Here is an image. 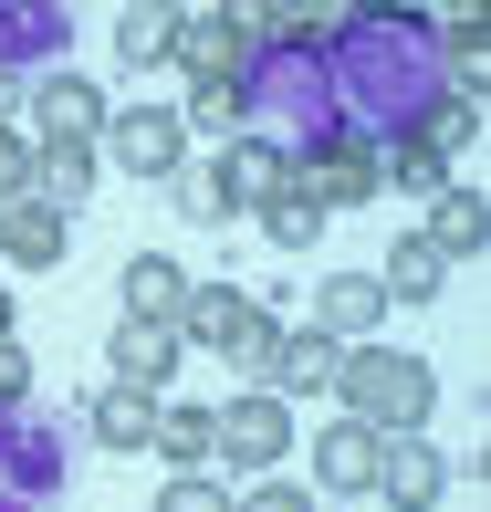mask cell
<instances>
[{
    "label": "cell",
    "instance_id": "1",
    "mask_svg": "<svg viewBox=\"0 0 491 512\" xmlns=\"http://www.w3.org/2000/svg\"><path fill=\"white\" fill-rule=\"evenodd\" d=\"M335 398L345 418H366V429H429V366L408 356V345H345V366H335Z\"/></svg>",
    "mask_w": 491,
    "mask_h": 512
},
{
    "label": "cell",
    "instance_id": "2",
    "mask_svg": "<svg viewBox=\"0 0 491 512\" xmlns=\"http://www.w3.org/2000/svg\"><path fill=\"white\" fill-rule=\"evenodd\" d=\"M283 450H293V408L272 398V387H251V398L220 408V460H230V471L272 481V460H283Z\"/></svg>",
    "mask_w": 491,
    "mask_h": 512
},
{
    "label": "cell",
    "instance_id": "3",
    "mask_svg": "<svg viewBox=\"0 0 491 512\" xmlns=\"http://www.w3.org/2000/svg\"><path fill=\"white\" fill-rule=\"evenodd\" d=\"M293 189L314 199V209H356V199H377V147H366V136H324L314 157H293Z\"/></svg>",
    "mask_w": 491,
    "mask_h": 512
},
{
    "label": "cell",
    "instance_id": "4",
    "mask_svg": "<svg viewBox=\"0 0 491 512\" xmlns=\"http://www.w3.org/2000/svg\"><path fill=\"white\" fill-rule=\"evenodd\" d=\"M105 147H115V168L168 178L178 147H189V126H178V105H126V115H105Z\"/></svg>",
    "mask_w": 491,
    "mask_h": 512
},
{
    "label": "cell",
    "instance_id": "5",
    "mask_svg": "<svg viewBox=\"0 0 491 512\" xmlns=\"http://www.w3.org/2000/svg\"><path fill=\"white\" fill-rule=\"evenodd\" d=\"M377 492L397 512H429L439 492H450V460L429 450V429H387V450H377Z\"/></svg>",
    "mask_w": 491,
    "mask_h": 512
},
{
    "label": "cell",
    "instance_id": "6",
    "mask_svg": "<svg viewBox=\"0 0 491 512\" xmlns=\"http://www.w3.org/2000/svg\"><path fill=\"white\" fill-rule=\"evenodd\" d=\"M32 126H42V147H95V136H105V95L84 74H42Z\"/></svg>",
    "mask_w": 491,
    "mask_h": 512
},
{
    "label": "cell",
    "instance_id": "7",
    "mask_svg": "<svg viewBox=\"0 0 491 512\" xmlns=\"http://www.w3.org/2000/svg\"><path fill=\"white\" fill-rule=\"evenodd\" d=\"M178 63H189L199 84H241V63H251V32L230 11H178Z\"/></svg>",
    "mask_w": 491,
    "mask_h": 512
},
{
    "label": "cell",
    "instance_id": "8",
    "mask_svg": "<svg viewBox=\"0 0 491 512\" xmlns=\"http://www.w3.org/2000/svg\"><path fill=\"white\" fill-rule=\"evenodd\" d=\"M251 293L241 283H189V314H178V335L189 345H209V356H241V335H251Z\"/></svg>",
    "mask_w": 491,
    "mask_h": 512
},
{
    "label": "cell",
    "instance_id": "9",
    "mask_svg": "<svg viewBox=\"0 0 491 512\" xmlns=\"http://www.w3.org/2000/svg\"><path fill=\"white\" fill-rule=\"evenodd\" d=\"M377 314H387L377 272H335V283L314 293V335H335V345H366V335H377Z\"/></svg>",
    "mask_w": 491,
    "mask_h": 512
},
{
    "label": "cell",
    "instance_id": "10",
    "mask_svg": "<svg viewBox=\"0 0 491 512\" xmlns=\"http://www.w3.org/2000/svg\"><path fill=\"white\" fill-rule=\"evenodd\" d=\"M0 262H63V209L53 199H0Z\"/></svg>",
    "mask_w": 491,
    "mask_h": 512
},
{
    "label": "cell",
    "instance_id": "11",
    "mask_svg": "<svg viewBox=\"0 0 491 512\" xmlns=\"http://www.w3.org/2000/svg\"><path fill=\"white\" fill-rule=\"evenodd\" d=\"M377 450H387V429H366V418H335V429L314 439V471L335 481V492H366V481H377Z\"/></svg>",
    "mask_w": 491,
    "mask_h": 512
},
{
    "label": "cell",
    "instance_id": "12",
    "mask_svg": "<svg viewBox=\"0 0 491 512\" xmlns=\"http://www.w3.org/2000/svg\"><path fill=\"white\" fill-rule=\"evenodd\" d=\"M335 366H345V345L335 335H314V324H283V356H272V398H314V387H335Z\"/></svg>",
    "mask_w": 491,
    "mask_h": 512
},
{
    "label": "cell",
    "instance_id": "13",
    "mask_svg": "<svg viewBox=\"0 0 491 512\" xmlns=\"http://www.w3.org/2000/svg\"><path fill=\"white\" fill-rule=\"evenodd\" d=\"M115 293H126V324H168V335H178V314H189V272H178V262H126Z\"/></svg>",
    "mask_w": 491,
    "mask_h": 512
},
{
    "label": "cell",
    "instance_id": "14",
    "mask_svg": "<svg viewBox=\"0 0 491 512\" xmlns=\"http://www.w3.org/2000/svg\"><path fill=\"white\" fill-rule=\"evenodd\" d=\"M439 283H450V251H439L429 230H408V241L387 251V272H377V293H387V304H429Z\"/></svg>",
    "mask_w": 491,
    "mask_h": 512
},
{
    "label": "cell",
    "instance_id": "15",
    "mask_svg": "<svg viewBox=\"0 0 491 512\" xmlns=\"http://www.w3.org/2000/svg\"><path fill=\"white\" fill-rule=\"evenodd\" d=\"M147 450H168V481L178 471H209V460H220V408H157Z\"/></svg>",
    "mask_w": 491,
    "mask_h": 512
},
{
    "label": "cell",
    "instance_id": "16",
    "mask_svg": "<svg viewBox=\"0 0 491 512\" xmlns=\"http://www.w3.org/2000/svg\"><path fill=\"white\" fill-rule=\"evenodd\" d=\"M168 366H178V335L168 324H115V387H168Z\"/></svg>",
    "mask_w": 491,
    "mask_h": 512
},
{
    "label": "cell",
    "instance_id": "17",
    "mask_svg": "<svg viewBox=\"0 0 491 512\" xmlns=\"http://www.w3.org/2000/svg\"><path fill=\"white\" fill-rule=\"evenodd\" d=\"M220 178H230V199H241V209H262V199H272V189H283V178H293V157L272 147V136H230Z\"/></svg>",
    "mask_w": 491,
    "mask_h": 512
},
{
    "label": "cell",
    "instance_id": "18",
    "mask_svg": "<svg viewBox=\"0 0 491 512\" xmlns=\"http://www.w3.org/2000/svg\"><path fill=\"white\" fill-rule=\"evenodd\" d=\"M377 189H418V199H439V189H460V178H450V157H439L429 147V136H397V147H377Z\"/></svg>",
    "mask_w": 491,
    "mask_h": 512
},
{
    "label": "cell",
    "instance_id": "19",
    "mask_svg": "<svg viewBox=\"0 0 491 512\" xmlns=\"http://www.w3.org/2000/svg\"><path fill=\"white\" fill-rule=\"evenodd\" d=\"M95 439H105V450H147V439H157V398H147V387H105V398H95Z\"/></svg>",
    "mask_w": 491,
    "mask_h": 512
},
{
    "label": "cell",
    "instance_id": "20",
    "mask_svg": "<svg viewBox=\"0 0 491 512\" xmlns=\"http://www.w3.org/2000/svg\"><path fill=\"white\" fill-rule=\"evenodd\" d=\"M429 241L450 251V262H471V251L491 241V220H481V189H439V199H429Z\"/></svg>",
    "mask_w": 491,
    "mask_h": 512
},
{
    "label": "cell",
    "instance_id": "21",
    "mask_svg": "<svg viewBox=\"0 0 491 512\" xmlns=\"http://www.w3.org/2000/svg\"><path fill=\"white\" fill-rule=\"evenodd\" d=\"M84 189H95V147H32V199L74 209Z\"/></svg>",
    "mask_w": 491,
    "mask_h": 512
},
{
    "label": "cell",
    "instance_id": "22",
    "mask_svg": "<svg viewBox=\"0 0 491 512\" xmlns=\"http://www.w3.org/2000/svg\"><path fill=\"white\" fill-rule=\"evenodd\" d=\"M168 189H178V220H199V230H220L230 209H241V199H230V178H220V168H189V157L168 168Z\"/></svg>",
    "mask_w": 491,
    "mask_h": 512
},
{
    "label": "cell",
    "instance_id": "23",
    "mask_svg": "<svg viewBox=\"0 0 491 512\" xmlns=\"http://www.w3.org/2000/svg\"><path fill=\"white\" fill-rule=\"evenodd\" d=\"M262 230H272V241H283V251H314V241H324V209H314V199H303L293 178H283V189L262 199Z\"/></svg>",
    "mask_w": 491,
    "mask_h": 512
},
{
    "label": "cell",
    "instance_id": "24",
    "mask_svg": "<svg viewBox=\"0 0 491 512\" xmlns=\"http://www.w3.org/2000/svg\"><path fill=\"white\" fill-rule=\"evenodd\" d=\"M115 53L126 63H168L178 53V11H126L115 21Z\"/></svg>",
    "mask_w": 491,
    "mask_h": 512
},
{
    "label": "cell",
    "instance_id": "25",
    "mask_svg": "<svg viewBox=\"0 0 491 512\" xmlns=\"http://www.w3.org/2000/svg\"><path fill=\"white\" fill-rule=\"evenodd\" d=\"M418 136H429L439 157H450V147H471V136H481V95H471V84H460V95L439 105V115H429V126H418Z\"/></svg>",
    "mask_w": 491,
    "mask_h": 512
},
{
    "label": "cell",
    "instance_id": "26",
    "mask_svg": "<svg viewBox=\"0 0 491 512\" xmlns=\"http://www.w3.org/2000/svg\"><path fill=\"white\" fill-rule=\"evenodd\" d=\"M241 84H189V126H209V136H241Z\"/></svg>",
    "mask_w": 491,
    "mask_h": 512
},
{
    "label": "cell",
    "instance_id": "27",
    "mask_svg": "<svg viewBox=\"0 0 491 512\" xmlns=\"http://www.w3.org/2000/svg\"><path fill=\"white\" fill-rule=\"evenodd\" d=\"M272 356H283V324H272V314H251V335H241V356H230V366H241L251 387H272Z\"/></svg>",
    "mask_w": 491,
    "mask_h": 512
},
{
    "label": "cell",
    "instance_id": "28",
    "mask_svg": "<svg viewBox=\"0 0 491 512\" xmlns=\"http://www.w3.org/2000/svg\"><path fill=\"white\" fill-rule=\"evenodd\" d=\"M157 512H230V492H220V481H199V471H178L168 492H157Z\"/></svg>",
    "mask_w": 491,
    "mask_h": 512
},
{
    "label": "cell",
    "instance_id": "29",
    "mask_svg": "<svg viewBox=\"0 0 491 512\" xmlns=\"http://www.w3.org/2000/svg\"><path fill=\"white\" fill-rule=\"evenodd\" d=\"M21 189H32V136L0 115V199H21Z\"/></svg>",
    "mask_w": 491,
    "mask_h": 512
},
{
    "label": "cell",
    "instance_id": "30",
    "mask_svg": "<svg viewBox=\"0 0 491 512\" xmlns=\"http://www.w3.org/2000/svg\"><path fill=\"white\" fill-rule=\"evenodd\" d=\"M439 42H450V63H460V74H481V42H491V32H481V11H460Z\"/></svg>",
    "mask_w": 491,
    "mask_h": 512
},
{
    "label": "cell",
    "instance_id": "31",
    "mask_svg": "<svg viewBox=\"0 0 491 512\" xmlns=\"http://www.w3.org/2000/svg\"><path fill=\"white\" fill-rule=\"evenodd\" d=\"M230 512H314V502H303V492H293V481H251V492H241V502H230Z\"/></svg>",
    "mask_w": 491,
    "mask_h": 512
},
{
    "label": "cell",
    "instance_id": "32",
    "mask_svg": "<svg viewBox=\"0 0 491 512\" xmlns=\"http://www.w3.org/2000/svg\"><path fill=\"white\" fill-rule=\"evenodd\" d=\"M21 387H32V356H21V345H11V335H0V408H11V398H21Z\"/></svg>",
    "mask_w": 491,
    "mask_h": 512
},
{
    "label": "cell",
    "instance_id": "33",
    "mask_svg": "<svg viewBox=\"0 0 491 512\" xmlns=\"http://www.w3.org/2000/svg\"><path fill=\"white\" fill-rule=\"evenodd\" d=\"M0 335H11V293H0Z\"/></svg>",
    "mask_w": 491,
    "mask_h": 512
}]
</instances>
